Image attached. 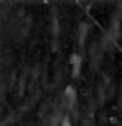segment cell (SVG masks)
<instances>
[{
    "mask_svg": "<svg viewBox=\"0 0 122 126\" xmlns=\"http://www.w3.org/2000/svg\"><path fill=\"white\" fill-rule=\"evenodd\" d=\"M65 95H67L68 100H73V98H76V91L73 89L71 86H68L67 89H65Z\"/></svg>",
    "mask_w": 122,
    "mask_h": 126,
    "instance_id": "obj_2",
    "label": "cell"
},
{
    "mask_svg": "<svg viewBox=\"0 0 122 126\" xmlns=\"http://www.w3.org/2000/svg\"><path fill=\"white\" fill-rule=\"evenodd\" d=\"M60 126H73V125H71V120H70L68 117H65V118L60 122Z\"/></svg>",
    "mask_w": 122,
    "mask_h": 126,
    "instance_id": "obj_3",
    "label": "cell"
},
{
    "mask_svg": "<svg viewBox=\"0 0 122 126\" xmlns=\"http://www.w3.org/2000/svg\"><path fill=\"white\" fill-rule=\"evenodd\" d=\"M80 66H82L80 57H79V55H71V68H73V75H74V77H77V75H79Z\"/></svg>",
    "mask_w": 122,
    "mask_h": 126,
    "instance_id": "obj_1",
    "label": "cell"
}]
</instances>
